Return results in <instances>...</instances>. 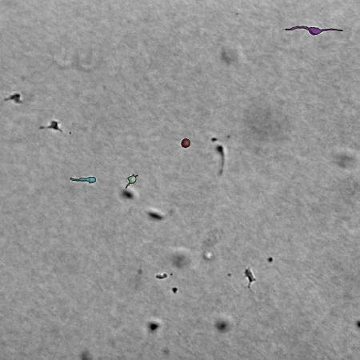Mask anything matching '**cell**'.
I'll use <instances>...</instances> for the list:
<instances>
[{"instance_id":"1","label":"cell","mask_w":360,"mask_h":360,"mask_svg":"<svg viewBox=\"0 0 360 360\" xmlns=\"http://www.w3.org/2000/svg\"><path fill=\"white\" fill-rule=\"evenodd\" d=\"M297 29H303V30H306L308 33L313 35V36H317L319 34H322L323 32L325 31H339L343 32V29H336V28H319L317 26H292L291 28H286L285 31H294Z\"/></svg>"},{"instance_id":"2","label":"cell","mask_w":360,"mask_h":360,"mask_svg":"<svg viewBox=\"0 0 360 360\" xmlns=\"http://www.w3.org/2000/svg\"><path fill=\"white\" fill-rule=\"evenodd\" d=\"M59 122H58V121H54V120H52L51 122V124H50V126H40L39 130H43V129H53V130H55V131H59L62 132V133H63V130L59 128Z\"/></svg>"},{"instance_id":"3","label":"cell","mask_w":360,"mask_h":360,"mask_svg":"<svg viewBox=\"0 0 360 360\" xmlns=\"http://www.w3.org/2000/svg\"><path fill=\"white\" fill-rule=\"evenodd\" d=\"M70 180L75 181V182H88L89 183H96L97 179L95 177H88V178H79V179H74V178H70Z\"/></svg>"},{"instance_id":"4","label":"cell","mask_w":360,"mask_h":360,"mask_svg":"<svg viewBox=\"0 0 360 360\" xmlns=\"http://www.w3.org/2000/svg\"><path fill=\"white\" fill-rule=\"evenodd\" d=\"M20 97H21L20 94H19V93H16V94H12V95H11V96H9V98H6V99H4V101L14 100V102H15L16 103H23V102L20 100Z\"/></svg>"},{"instance_id":"5","label":"cell","mask_w":360,"mask_h":360,"mask_svg":"<svg viewBox=\"0 0 360 360\" xmlns=\"http://www.w3.org/2000/svg\"><path fill=\"white\" fill-rule=\"evenodd\" d=\"M138 176H139V174H133V175H131V176H130V177L127 178V179L129 180V183L126 185V189L129 186V185H131V184H134V183H136V179H137Z\"/></svg>"},{"instance_id":"6","label":"cell","mask_w":360,"mask_h":360,"mask_svg":"<svg viewBox=\"0 0 360 360\" xmlns=\"http://www.w3.org/2000/svg\"><path fill=\"white\" fill-rule=\"evenodd\" d=\"M190 145H191V142H190V140L187 139H184L182 141V143H181V146H183V148H188Z\"/></svg>"}]
</instances>
